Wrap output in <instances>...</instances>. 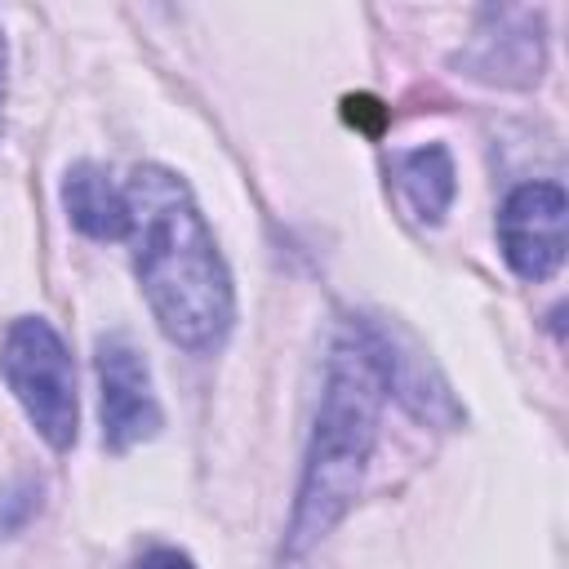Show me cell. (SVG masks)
<instances>
[{"label":"cell","instance_id":"277c9868","mask_svg":"<svg viewBox=\"0 0 569 569\" xmlns=\"http://www.w3.org/2000/svg\"><path fill=\"white\" fill-rule=\"evenodd\" d=\"M98 409H102V445L124 453L160 431V400L151 391V369L129 333L98 338Z\"/></svg>","mask_w":569,"mask_h":569},{"label":"cell","instance_id":"7c38bea8","mask_svg":"<svg viewBox=\"0 0 569 569\" xmlns=\"http://www.w3.org/2000/svg\"><path fill=\"white\" fill-rule=\"evenodd\" d=\"M280 569H302V565H298V556H289V560H284Z\"/></svg>","mask_w":569,"mask_h":569},{"label":"cell","instance_id":"ba28073f","mask_svg":"<svg viewBox=\"0 0 569 569\" xmlns=\"http://www.w3.org/2000/svg\"><path fill=\"white\" fill-rule=\"evenodd\" d=\"M62 204L67 218L89 240H120L129 236V196L102 164H71L62 178Z\"/></svg>","mask_w":569,"mask_h":569},{"label":"cell","instance_id":"6da1fadb","mask_svg":"<svg viewBox=\"0 0 569 569\" xmlns=\"http://www.w3.org/2000/svg\"><path fill=\"white\" fill-rule=\"evenodd\" d=\"M133 271L164 338L182 351H213L236 316L227 262L187 182L160 164H138L124 178Z\"/></svg>","mask_w":569,"mask_h":569},{"label":"cell","instance_id":"9c48e42d","mask_svg":"<svg viewBox=\"0 0 569 569\" xmlns=\"http://www.w3.org/2000/svg\"><path fill=\"white\" fill-rule=\"evenodd\" d=\"M396 178H400V191L409 200V209L422 218V222H440L453 204V191H458V178H453V160L440 142H427V147H413L396 160Z\"/></svg>","mask_w":569,"mask_h":569},{"label":"cell","instance_id":"52a82bcc","mask_svg":"<svg viewBox=\"0 0 569 569\" xmlns=\"http://www.w3.org/2000/svg\"><path fill=\"white\" fill-rule=\"evenodd\" d=\"M462 67H471V76L493 80V84H533L542 67L538 13L489 9L485 27L476 31V44L462 53Z\"/></svg>","mask_w":569,"mask_h":569},{"label":"cell","instance_id":"8992f818","mask_svg":"<svg viewBox=\"0 0 569 569\" xmlns=\"http://www.w3.org/2000/svg\"><path fill=\"white\" fill-rule=\"evenodd\" d=\"M360 333L378 360L382 391H391L422 422H440V418L453 422L458 418V405H453L445 378L436 373V365L427 360V351L418 347L413 333H405L400 325H387V320H365Z\"/></svg>","mask_w":569,"mask_h":569},{"label":"cell","instance_id":"3957f363","mask_svg":"<svg viewBox=\"0 0 569 569\" xmlns=\"http://www.w3.org/2000/svg\"><path fill=\"white\" fill-rule=\"evenodd\" d=\"M0 373L31 418V427L44 436L49 449H71L80 409H76V365L67 356V342L58 329L40 316H22L4 329L0 342Z\"/></svg>","mask_w":569,"mask_h":569},{"label":"cell","instance_id":"8fae6325","mask_svg":"<svg viewBox=\"0 0 569 569\" xmlns=\"http://www.w3.org/2000/svg\"><path fill=\"white\" fill-rule=\"evenodd\" d=\"M4 62L9 53H4V31H0V129H4Z\"/></svg>","mask_w":569,"mask_h":569},{"label":"cell","instance_id":"7a4b0ae2","mask_svg":"<svg viewBox=\"0 0 569 569\" xmlns=\"http://www.w3.org/2000/svg\"><path fill=\"white\" fill-rule=\"evenodd\" d=\"M382 373L378 360L360 333V325L342 329L329 365H325V391H320V413L302 467V489L293 502L289 538L284 551L302 556L311 542H320L338 516L351 507L365 462L378 440V409H382Z\"/></svg>","mask_w":569,"mask_h":569},{"label":"cell","instance_id":"5b68a950","mask_svg":"<svg viewBox=\"0 0 569 569\" xmlns=\"http://www.w3.org/2000/svg\"><path fill=\"white\" fill-rule=\"evenodd\" d=\"M565 187L560 182H520L498 209L502 258L520 280H547L565 262Z\"/></svg>","mask_w":569,"mask_h":569},{"label":"cell","instance_id":"30bf717a","mask_svg":"<svg viewBox=\"0 0 569 569\" xmlns=\"http://www.w3.org/2000/svg\"><path fill=\"white\" fill-rule=\"evenodd\" d=\"M133 569H196V565H191V556H182V551H173V547H156V551H147Z\"/></svg>","mask_w":569,"mask_h":569}]
</instances>
